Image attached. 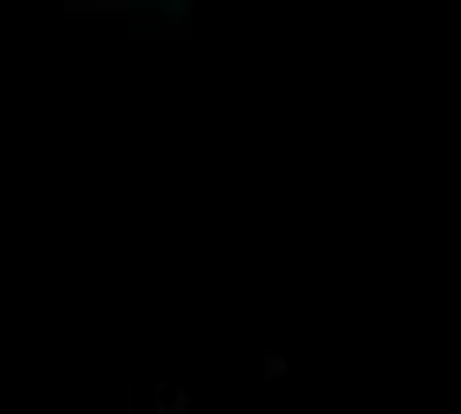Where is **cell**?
<instances>
[{"label":"cell","instance_id":"cell-1","mask_svg":"<svg viewBox=\"0 0 461 414\" xmlns=\"http://www.w3.org/2000/svg\"><path fill=\"white\" fill-rule=\"evenodd\" d=\"M263 375H267V379H283V375H286V359L267 350V354H263Z\"/></svg>","mask_w":461,"mask_h":414},{"label":"cell","instance_id":"cell-2","mask_svg":"<svg viewBox=\"0 0 461 414\" xmlns=\"http://www.w3.org/2000/svg\"><path fill=\"white\" fill-rule=\"evenodd\" d=\"M187 406H191L187 390H175V406H171V411H175V414H183V411H187Z\"/></svg>","mask_w":461,"mask_h":414}]
</instances>
